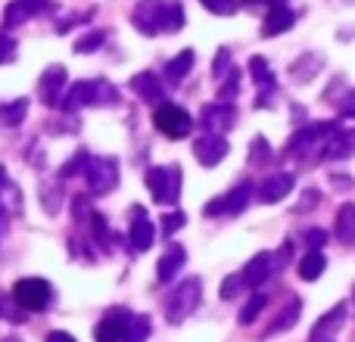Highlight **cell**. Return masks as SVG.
<instances>
[{
  "mask_svg": "<svg viewBox=\"0 0 355 342\" xmlns=\"http://www.w3.org/2000/svg\"><path fill=\"white\" fill-rule=\"evenodd\" d=\"M227 69H231V50H227V47H221V50H218V56H215L212 75H215V78H225V75H227Z\"/></svg>",
  "mask_w": 355,
  "mask_h": 342,
  "instance_id": "cell-39",
  "label": "cell"
},
{
  "mask_svg": "<svg viewBox=\"0 0 355 342\" xmlns=\"http://www.w3.org/2000/svg\"><path fill=\"white\" fill-rule=\"evenodd\" d=\"M50 296H53V289H50V283L41 280V277H22V280H16V287H12V299H16V305L25 308V312H44V308L50 305Z\"/></svg>",
  "mask_w": 355,
  "mask_h": 342,
  "instance_id": "cell-7",
  "label": "cell"
},
{
  "mask_svg": "<svg viewBox=\"0 0 355 342\" xmlns=\"http://www.w3.org/2000/svg\"><path fill=\"white\" fill-rule=\"evenodd\" d=\"M87 224H91V237L100 243V249H110L112 240H110V231H106V218L97 212H91V218H87Z\"/></svg>",
  "mask_w": 355,
  "mask_h": 342,
  "instance_id": "cell-31",
  "label": "cell"
},
{
  "mask_svg": "<svg viewBox=\"0 0 355 342\" xmlns=\"http://www.w3.org/2000/svg\"><path fill=\"white\" fill-rule=\"evenodd\" d=\"M72 215H75V221H78V224H85V221L91 218V206H87L85 196H75V199H72Z\"/></svg>",
  "mask_w": 355,
  "mask_h": 342,
  "instance_id": "cell-42",
  "label": "cell"
},
{
  "mask_svg": "<svg viewBox=\"0 0 355 342\" xmlns=\"http://www.w3.org/2000/svg\"><path fill=\"white\" fill-rule=\"evenodd\" d=\"M131 91L141 100H147V103H162V81H159V75H153V72L135 75V78H131Z\"/></svg>",
  "mask_w": 355,
  "mask_h": 342,
  "instance_id": "cell-22",
  "label": "cell"
},
{
  "mask_svg": "<svg viewBox=\"0 0 355 342\" xmlns=\"http://www.w3.org/2000/svg\"><path fill=\"white\" fill-rule=\"evenodd\" d=\"M47 342H75V336H72V333L53 330V333H47Z\"/></svg>",
  "mask_w": 355,
  "mask_h": 342,
  "instance_id": "cell-47",
  "label": "cell"
},
{
  "mask_svg": "<svg viewBox=\"0 0 355 342\" xmlns=\"http://www.w3.org/2000/svg\"><path fill=\"white\" fill-rule=\"evenodd\" d=\"M334 231H337V240L343 246H355V202L340 206L337 221H334Z\"/></svg>",
  "mask_w": 355,
  "mask_h": 342,
  "instance_id": "cell-23",
  "label": "cell"
},
{
  "mask_svg": "<svg viewBox=\"0 0 355 342\" xmlns=\"http://www.w3.org/2000/svg\"><path fill=\"white\" fill-rule=\"evenodd\" d=\"M128 318H131V314H128V312H122V308L110 312V314H106V318L97 324V330H94V339H97V342H122Z\"/></svg>",
  "mask_w": 355,
  "mask_h": 342,
  "instance_id": "cell-15",
  "label": "cell"
},
{
  "mask_svg": "<svg viewBox=\"0 0 355 342\" xmlns=\"http://www.w3.org/2000/svg\"><path fill=\"white\" fill-rule=\"evenodd\" d=\"M243 3H256V0H243ZM271 3H287V0H271Z\"/></svg>",
  "mask_w": 355,
  "mask_h": 342,
  "instance_id": "cell-49",
  "label": "cell"
},
{
  "mask_svg": "<svg viewBox=\"0 0 355 342\" xmlns=\"http://www.w3.org/2000/svg\"><path fill=\"white\" fill-rule=\"evenodd\" d=\"M187 224V215H181V212H168L166 218H162V233H175L178 227H184Z\"/></svg>",
  "mask_w": 355,
  "mask_h": 342,
  "instance_id": "cell-41",
  "label": "cell"
},
{
  "mask_svg": "<svg viewBox=\"0 0 355 342\" xmlns=\"http://www.w3.org/2000/svg\"><path fill=\"white\" fill-rule=\"evenodd\" d=\"M131 22L141 35L153 37L159 31H178L184 25V10L178 0H137Z\"/></svg>",
  "mask_w": 355,
  "mask_h": 342,
  "instance_id": "cell-1",
  "label": "cell"
},
{
  "mask_svg": "<svg viewBox=\"0 0 355 342\" xmlns=\"http://www.w3.org/2000/svg\"><path fill=\"white\" fill-rule=\"evenodd\" d=\"M193 60H196L193 50H181V53H178L175 60H168V62H166V75H168L172 81H181L184 75H187L190 69H193Z\"/></svg>",
  "mask_w": 355,
  "mask_h": 342,
  "instance_id": "cell-29",
  "label": "cell"
},
{
  "mask_svg": "<svg viewBox=\"0 0 355 342\" xmlns=\"http://www.w3.org/2000/svg\"><path fill=\"white\" fill-rule=\"evenodd\" d=\"M91 196H106L119 187V159L112 156H91L85 171H81Z\"/></svg>",
  "mask_w": 355,
  "mask_h": 342,
  "instance_id": "cell-3",
  "label": "cell"
},
{
  "mask_svg": "<svg viewBox=\"0 0 355 342\" xmlns=\"http://www.w3.org/2000/svg\"><path fill=\"white\" fill-rule=\"evenodd\" d=\"M321 66H324V62H321L318 56H309L306 53V56H300V60L290 66V75H293V78H300V81H309L312 75L321 72Z\"/></svg>",
  "mask_w": 355,
  "mask_h": 342,
  "instance_id": "cell-30",
  "label": "cell"
},
{
  "mask_svg": "<svg viewBox=\"0 0 355 342\" xmlns=\"http://www.w3.org/2000/svg\"><path fill=\"white\" fill-rule=\"evenodd\" d=\"M6 342H16V339H6Z\"/></svg>",
  "mask_w": 355,
  "mask_h": 342,
  "instance_id": "cell-50",
  "label": "cell"
},
{
  "mask_svg": "<svg viewBox=\"0 0 355 342\" xmlns=\"http://www.w3.org/2000/svg\"><path fill=\"white\" fill-rule=\"evenodd\" d=\"M318 202H321V193H318V190H312V187H309L306 190V193H302L300 196V202H296V208H293V212H312V208L315 206H318Z\"/></svg>",
  "mask_w": 355,
  "mask_h": 342,
  "instance_id": "cell-38",
  "label": "cell"
},
{
  "mask_svg": "<svg viewBox=\"0 0 355 342\" xmlns=\"http://www.w3.org/2000/svg\"><path fill=\"white\" fill-rule=\"evenodd\" d=\"M300 312H302V302L296 299V296H290V302L281 308V314H277L275 321H271V327H268V333L265 336H275V333H284V330H290V327L300 321Z\"/></svg>",
  "mask_w": 355,
  "mask_h": 342,
  "instance_id": "cell-24",
  "label": "cell"
},
{
  "mask_svg": "<svg viewBox=\"0 0 355 342\" xmlns=\"http://www.w3.org/2000/svg\"><path fill=\"white\" fill-rule=\"evenodd\" d=\"M271 271H275V264H271V252H259V255L250 258V264L243 268L240 280H243V287L259 289V287H262V283L271 277Z\"/></svg>",
  "mask_w": 355,
  "mask_h": 342,
  "instance_id": "cell-17",
  "label": "cell"
},
{
  "mask_svg": "<svg viewBox=\"0 0 355 342\" xmlns=\"http://www.w3.org/2000/svg\"><path fill=\"white\" fill-rule=\"evenodd\" d=\"M106 41V31H91V35H81L78 41H75V53H94V50H100Z\"/></svg>",
  "mask_w": 355,
  "mask_h": 342,
  "instance_id": "cell-33",
  "label": "cell"
},
{
  "mask_svg": "<svg viewBox=\"0 0 355 342\" xmlns=\"http://www.w3.org/2000/svg\"><path fill=\"white\" fill-rule=\"evenodd\" d=\"M12 56H16V41L0 35V66H3V62H12Z\"/></svg>",
  "mask_w": 355,
  "mask_h": 342,
  "instance_id": "cell-45",
  "label": "cell"
},
{
  "mask_svg": "<svg viewBox=\"0 0 355 342\" xmlns=\"http://www.w3.org/2000/svg\"><path fill=\"white\" fill-rule=\"evenodd\" d=\"M119 91L112 84H106L103 78H94V81H75L69 87L66 100H60L62 109L75 112V109H85V106H97V103H116Z\"/></svg>",
  "mask_w": 355,
  "mask_h": 342,
  "instance_id": "cell-2",
  "label": "cell"
},
{
  "mask_svg": "<svg viewBox=\"0 0 355 342\" xmlns=\"http://www.w3.org/2000/svg\"><path fill=\"white\" fill-rule=\"evenodd\" d=\"M346 308H349L346 302H337V305H334L331 312H327L324 318H321L318 324L312 327V336H309V342H324L327 336H331V333H337L340 327L346 324V314H349Z\"/></svg>",
  "mask_w": 355,
  "mask_h": 342,
  "instance_id": "cell-18",
  "label": "cell"
},
{
  "mask_svg": "<svg viewBox=\"0 0 355 342\" xmlns=\"http://www.w3.org/2000/svg\"><path fill=\"white\" fill-rule=\"evenodd\" d=\"M243 289V280H240L237 274H231V277H225V283H221V299H234V296Z\"/></svg>",
  "mask_w": 355,
  "mask_h": 342,
  "instance_id": "cell-40",
  "label": "cell"
},
{
  "mask_svg": "<svg viewBox=\"0 0 355 342\" xmlns=\"http://www.w3.org/2000/svg\"><path fill=\"white\" fill-rule=\"evenodd\" d=\"M234 122H237V109H234L227 100L209 103L200 116V125L206 128V134H227V131L234 128Z\"/></svg>",
  "mask_w": 355,
  "mask_h": 342,
  "instance_id": "cell-9",
  "label": "cell"
},
{
  "mask_svg": "<svg viewBox=\"0 0 355 342\" xmlns=\"http://www.w3.org/2000/svg\"><path fill=\"white\" fill-rule=\"evenodd\" d=\"M290 255H293V243H290V240H284L281 249H277V255H271V264H275V271L284 268V264L290 262Z\"/></svg>",
  "mask_w": 355,
  "mask_h": 342,
  "instance_id": "cell-44",
  "label": "cell"
},
{
  "mask_svg": "<svg viewBox=\"0 0 355 342\" xmlns=\"http://www.w3.org/2000/svg\"><path fill=\"white\" fill-rule=\"evenodd\" d=\"M265 305H268V296H265V293H256V296H252V299L243 305V312H240V324H252V321L262 314Z\"/></svg>",
  "mask_w": 355,
  "mask_h": 342,
  "instance_id": "cell-32",
  "label": "cell"
},
{
  "mask_svg": "<svg viewBox=\"0 0 355 342\" xmlns=\"http://www.w3.org/2000/svg\"><path fill=\"white\" fill-rule=\"evenodd\" d=\"M331 131H337V122H315V125H309V128L296 131V134L290 137L287 147H284V153H302L309 143H321L324 137H331Z\"/></svg>",
  "mask_w": 355,
  "mask_h": 342,
  "instance_id": "cell-14",
  "label": "cell"
},
{
  "mask_svg": "<svg viewBox=\"0 0 355 342\" xmlns=\"http://www.w3.org/2000/svg\"><path fill=\"white\" fill-rule=\"evenodd\" d=\"M153 125L159 134H166L168 141H181V137L190 134V128H193V118L187 116V109H181L178 103H156L153 109Z\"/></svg>",
  "mask_w": 355,
  "mask_h": 342,
  "instance_id": "cell-6",
  "label": "cell"
},
{
  "mask_svg": "<svg viewBox=\"0 0 355 342\" xmlns=\"http://www.w3.org/2000/svg\"><path fill=\"white\" fill-rule=\"evenodd\" d=\"M6 187H10V183H6V168L0 165V196H3V190H6Z\"/></svg>",
  "mask_w": 355,
  "mask_h": 342,
  "instance_id": "cell-48",
  "label": "cell"
},
{
  "mask_svg": "<svg viewBox=\"0 0 355 342\" xmlns=\"http://www.w3.org/2000/svg\"><path fill=\"white\" fill-rule=\"evenodd\" d=\"M202 6H206L209 12H215V16H231V12H237V0H200Z\"/></svg>",
  "mask_w": 355,
  "mask_h": 342,
  "instance_id": "cell-36",
  "label": "cell"
},
{
  "mask_svg": "<svg viewBox=\"0 0 355 342\" xmlns=\"http://www.w3.org/2000/svg\"><path fill=\"white\" fill-rule=\"evenodd\" d=\"M200 296H202L200 277H187L184 283H178V289L168 296V302H166V321L168 324H181V321H187L190 314L196 312V305H200Z\"/></svg>",
  "mask_w": 355,
  "mask_h": 342,
  "instance_id": "cell-4",
  "label": "cell"
},
{
  "mask_svg": "<svg viewBox=\"0 0 355 342\" xmlns=\"http://www.w3.org/2000/svg\"><path fill=\"white\" fill-rule=\"evenodd\" d=\"M225 156H227V141L221 134H206L193 143V159L200 162L202 168H215Z\"/></svg>",
  "mask_w": 355,
  "mask_h": 342,
  "instance_id": "cell-12",
  "label": "cell"
},
{
  "mask_svg": "<svg viewBox=\"0 0 355 342\" xmlns=\"http://www.w3.org/2000/svg\"><path fill=\"white\" fill-rule=\"evenodd\" d=\"M87 159H91V156H87V150H78V153H75L72 159H69L66 165L60 168V177H75V174H81V171H85V165H87Z\"/></svg>",
  "mask_w": 355,
  "mask_h": 342,
  "instance_id": "cell-35",
  "label": "cell"
},
{
  "mask_svg": "<svg viewBox=\"0 0 355 342\" xmlns=\"http://www.w3.org/2000/svg\"><path fill=\"white\" fill-rule=\"evenodd\" d=\"M250 196H252V183L250 181H240L234 190H227L225 196H218V199H212L206 206V218H215V215H240L246 208V202H250Z\"/></svg>",
  "mask_w": 355,
  "mask_h": 342,
  "instance_id": "cell-8",
  "label": "cell"
},
{
  "mask_svg": "<svg viewBox=\"0 0 355 342\" xmlns=\"http://www.w3.org/2000/svg\"><path fill=\"white\" fill-rule=\"evenodd\" d=\"M44 3L47 0H10L3 10V28H16V25L28 22L31 16H37L44 10Z\"/></svg>",
  "mask_w": 355,
  "mask_h": 342,
  "instance_id": "cell-16",
  "label": "cell"
},
{
  "mask_svg": "<svg viewBox=\"0 0 355 342\" xmlns=\"http://www.w3.org/2000/svg\"><path fill=\"white\" fill-rule=\"evenodd\" d=\"M352 302H355V293H352Z\"/></svg>",
  "mask_w": 355,
  "mask_h": 342,
  "instance_id": "cell-51",
  "label": "cell"
},
{
  "mask_svg": "<svg viewBox=\"0 0 355 342\" xmlns=\"http://www.w3.org/2000/svg\"><path fill=\"white\" fill-rule=\"evenodd\" d=\"M128 240H131V249H137V252H147L150 246L156 243V227H153V221H150V215L144 206H135V212H131Z\"/></svg>",
  "mask_w": 355,
  "mask_h": 342,
  "instance_id": "cell-11",
  "label": "cell"
},
{
  "mask_svg": "<svg viewBox=\"0 0 355 342\" xmlns=\"http://www.w3.org/2000/svg\"><path fill=\"white\" fill-rule=\"evenodd\" d=\"M69 81V72L66 66H60V62H53V66L44 69L41 81H37V97H41L44 106H56L62 100V87H66Z\"/></svg>",
  "mask_w": 355,
  "mask_h": 342,
  "instance_id": "cell-10",
  "label": "cell"
},
{
  "mask_svg": "<svg viewBox=\"0 0 355 342\" xmlns=\"http://www.w3.org/2000/svg\"><path fill=\"white\" fill-rule=\"evenodd\" d=\"M147 190L159 206H175L178 196H181V168L178 165H156L147 171Z\"/></svg>",
  "mask_w": 355,
  "mask_h": 342,
  "instance_id": "cell-5",
  "label": "cell"
},
{
  "mask_svg": "<svg viewBox=\"0 0 355 342\" xmlns=\"http://www.w3.org/2000/svg\"><path fill=\"white\" fill-rule=\"evenodd\" d=\"M271 159V147L265 137H256V141L250 143V162H268Z\"/></svg>",
  "mask_w": 355,
  "mask_h": 342,
  "instance_id": "cell-37",
  "label": "cell"
},
{
  "mask_svg": "<svg viewBox=\"0 0 355 342\" xmlns=\"http://www.w3.org/2000/svg\"><path fill=\"white\" fill-rule=\"evenodd\" d=\"M240 93V69L231 66L225 75V87H218V100H234Z\"/></svg>",
  "mask_w": 355,
  "mask_h": 342,
  "instance_id": "cell-34",
  "label": "cell"
},
{
  "mask_svg": "<svg viewBox=\"0 0 355 342\" xmlns=\"http://www.w3.org/2000/svg\"><path fill=\"white\" fill-rule=\"evenodd\" d=\"M355 153V131H334L321 150V159H346Z\"/></svg>",
  "mask_w": 355,
  "mask_h": 342,
  "instance_id": "cell-21",
  "label": "cell"
},
{
  "mask_svg": "<svg viewBox=\"0 0 355 342\" xmlns=\"http://www.w3.org/2000/svg\"><path fill=\"white\" fill-rule=\"evenodd\" d=\"M327 268V258L321 255V249H309V255L300 262V277L302 280H318Z\"/></svg>",
  "mask_w": 355,
  "mask_h": 342,
  "instance_id": "cell-27",
  "label": "cell"
},
{
  "mask_svg": "<svg viewBox=\"0 0 355 342\" xmlns=\"http://www.w3.org/2000/svg\"><path fill=\"white\" fill-rule=\"evenodd\" d=\"M184 262H187V249H184L181 243H172L166 249V255L159 258V264H156V277H159L162 283H168L178 271L184 268Z\"/></svg>",
  "mask_w": 355,
  "mask_h": 342,
  "instance_id": "cell-20",
  "label": "cell"
},
{
  "mask_svg": "<svg viewBox=\"0 0 355 342\" xmlns=\"http://www.w3.org/2000/svg\"><path fill=\"white\" fill-rule=\"evenodd\" d=\"M306 243H309V249H321L327 243V233L321 227H312V231H306Z\"/></svg>",
  "mask_w": 355,
  "mask_h": 342,
  "instance_id": "cell-46",
  "label": "cell"
},
{
  "mask_svg": "<svg viewBox=\"0 0 355 342\" xmlns=\"http://www.w3.org/2000/svg\"><path fill=\"white\" fill-rule=\"evenodd\" d=\"M150 330H153V321L147 314H131L128 324H125V336L122 342H147Z\"/></svg>",
  "mask_w": 355,
  "mask_h": 342,
  "instance_id": "cell-25",
  "label": "cell"
},
{
  "mask_svg": "<svg viewBox=\"0 0 355 342\" xmlns=\"http://www.w3.org/2000/svg\"><path fill=\"white\" fill-rule=\"evenodd\" d=\"M94 16V10H87V12H78V16H69V19H60V22H56V31H69V28H75V25H81V22H87V19Z\"/></svg>",
  "mask_w": 355,
  "mask_h": 342,
  "instance_id": "cell-43",
  "label": "cell"
},
{
  "mask_svg": "<svg viewBox=\"0 0 355 342\" xmlns=\"http://www.w3.org/2000/svg\"><path fill=\"white\" fill-rule=\"evenodd\" d=\"M25 116H28V100H25V97H19V100H12V103L0 106V125H6V128L22 125Z\"/></svg>",
  "mask_w": 355,
  "mask_h": 342,
  "instance_id": "cell-26",
  "label": "cell"
},
{
  "mask_svg": "<svg viewBox=\"0 0 355 342\" xmlns=\"http://www.w3.org/2000/svg\"><path fill=\"white\" fill-rule=\"evenodd\" d=\"M293 22H296L293 10H290L287 3H275L268 10V16H265V22H262V35L265 37H277V35H284Z\"/></svg>",
  "mask_w": 355,
  "mask_h": 342,
  "instance_id": "cell-19",
  "label": "cell"
},
{
  "mask_svg": "<svg viewBox=\"0 0 355 342\" xmlns=\"http://www.w3.org/2000/svg\"><path fill=\"white\" fill-rule=\"evenodd\" d=\"M293 183H296V177L290 174V171H281V174L265 177V181L259 183L256 196H259V202H265V206H275V202L287 199V193L293 190Z\"/></svg>",
  "mask_w": 355,
  "mask_h": 342,
  "instance_id": "cell-13",
  "label": "cell"
},
{
  "mask_svg": "<svg viewBox=\"0 0 355 342\" xmlns=\"http://www.w3.org/2000/svg\"><path fill=\"white\" fill-rule=\"evenodd\" d=\"M250 75L256 78L259 91H262V87H265V93L275 91V75H271V66H268V60H265V56H252V60H250Z\"/></svg>",
  "mask_w": 355,
  "mask_h": 342,
  "instance_id": "cell-28",
  "label": "cell"
}]
</instances>
